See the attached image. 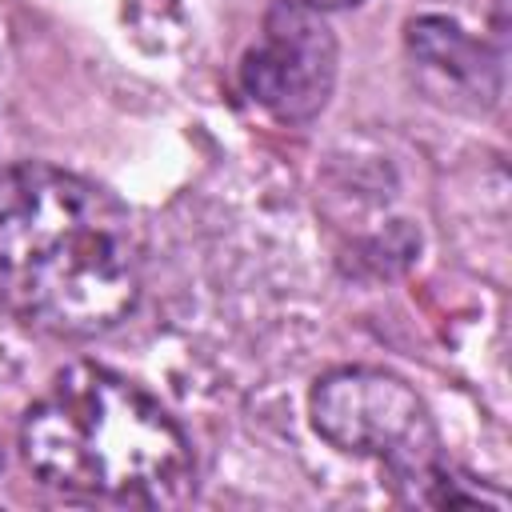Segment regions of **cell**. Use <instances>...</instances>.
<instances>
[{"mask_svg": "<svg viewBox=\"0 0 512 512\" xmlns=\"http://www.w3.org/2000/svg\"><path fill=\"white\" fill-rule=\"evenodd\" d=\"M0 464H4V456H0Z\"/></svg>", "mask_w": 512, "mask_h": 512, "instance_id": "obj_8", "label": "cell"}, {"mask_svg": "<svg viewBox=\"0 0 512 512\" xmlns=\"http://www.w3.org/2000/svg\"><path fill=\"white\" fill-rule=\"evenodd\" d=\"M424 88L452 108H488L500 96V56L448 16H416L404 28Z\"/></svg>", "mask_w": 512, "mask_h": 512, "instance_id": "obj_5", "label": "cell"}, {"mask_svg": "<svg viewBox=\"0 0 512 512\" xmlns=\"http://www.w3.org/2000/svg\"><path fill=\"white\" fill-rule=\"evenodd\" d=\"M20 448L36 480L72 496L160 508L192 488L184 428L156 396L100 364H72L52 380L24 416Z\"/></svg>", "mask_w": 512, "mask_h": 512, "instance_id": "obj_2", "label": "cell"}, {"mask_svg": "<svg viewBox=\"0 0 512 512\" xmlns=\"http://www.w3.org/2000/svg\"><path fill=\"white\" fill-rule=\"evenodd\" d=\"M140 300V232L100 184L56 164L0 172V304L24 324L88 340Z\"/></svg>", "mask_w": 512, "mask_h": 512, "instance_id": "obj_1", "label": "cell"}, {"mask_svg": "<svg viewBox=\"0 0 512 512\" xmlns=\"http://www.w3.org/2000/svg\"><path fill=\"white\" fill-rule=\"evenodd\" d=\"M312 428L348 456L384 460L400 480L436 472V428L424 400L384 368H336L316 380Z\"/></svg>", "mask_w": 512, "mask_h": 512, "instance_id": "obj_3", "label": "cell"}, {"mask_svg": "<svg viewBox=\"0 0 512 512\" xmlns=\"http://www.w3.org/2000/svg\"><path fill=\"white\" fill-rule=\"evenodd\" d=\"M292 4H304V8H312V12H332V8H356V4H364V0H292Z\"/></svg>", "mask_w": 512, "mask_h": 512, "instance_id": "obj_6", "label": "cell"}, {"mask_svg": "<svg viewBox=\"0 0 512 512\" xmlns=\"http://www.w3.org/2000/svg\"><path fill=\"white\" fill-rule=\"evenodd\" d=\"M244 92L284 124L312 120L336 84V36L324 12L276 0L240 60Z\"/></svg>", "mask_w": 512, "mask_h": 512, "instance_id": "obj_4", "label": "cell"}, {"mask_svg": "<svg viewBox=\"0 0 512 512\" xmlns=\"http://www.w3.org/2000/svg\"><path fill=\"white\" fill-rule=\"evenodd\" d=\"M12 164H20V160H12V148H8L4 128H0V172H4V168H12Z\"/></svg>", "mask_w": 512, "mask_h": 512, "instance_id": "obj_7", "label": "cell"}]
</instances>
